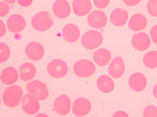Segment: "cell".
<instances>
[{
  "instance_id": "e575fe53",
  "label": "cell",
  "mask_w": 157,
  "mask_h": 117,
  "mask_svg": "<svg viewBox=\"0 0 157 117\" xmlns=\"http://www.w3.org/2000/svg\"><path fill=\"white\" fill-rule=\"evenodd\" d=\"M152 96L157 100V82L154 84L151 88Z\"/></svg>"
},
{
  "instance_id": "ffe728a7",
  "label": "cell",
  "mask_w": 157,
  "mask_h": 117,
  "mask_svg": "<svg viewBox=\"0 0 157 117\" xmlns=\"http://www.w3.org/2000/svg\"><path fill=\"white\" fill-rule=\"evenodd\" d=\"M37 73L35 66L30 62H25L21 65L19 69V75L21 80L28 82L33 79Z\"/></svg>"
},
{
  "instance_id": "e0dca14e",
  "label": "cell",
  "mask_w": 157,
  "mask_h": 117,
  "mask_svg": "<svg viewBox=\"0 0 157 117\" xmlns=\"http://www.w3.org/2000/svg\"><path fill=\"white\" fill-rule=\"evenodd\" d=\"M71 102L69 97L66 94H62L57 97L54 102V108L59 115L65 116L70 112Z\"/></svg>"
},
{
  "instance_id": "f546056e",
  "label": "cell",
  "mask_w": 157,
  "mask_h": 117,
  "mask_svg": "<svg viewBox=\"0 0 157 117\" xmlns=\"http://www.w3.org/2000/svg\"><path fill=\"white\" fill-rule=\"evenodd\" d=\"M10 12V7L7 3L1 1L0 2V17L6 16Z\"/></svg>"
},
{
  "instance_id": "7a4b0ae2",
  "label": "cell",
  "mask_w": 157,
  "mask_h": 117,
  "mask_svg": "<svg viewBox=\"0 0 157 117\" xmlns=\"http://www.w3.org/2000/svg\"><path fill=\"white\" fill-rule=\"evenodd\" d=\"M54 24L53 16L47 11H41L36 14L32 19L33 28L38 32H44L50 29Z\"/></svg>"
},
{
  "instance_id": "44dd1931",
  "label": "cell",
  "mask_w": 157,
  "mask_h": 117,
  "mask_svg": "<svg viewBox=\"0 0 157 117\" xmlns=\"http://www.w3.org/2000/svg\"><path fill=\"white\" fill-rule=\"evenodd\" d=\"M72 6L74 13L79 16L88 15L92 8L90 0H73Z\"/></svg>"
},
{
  "instance_id": "4fadbf2b",
  "label": "cell",
  "mask_w": 157,
  "mask_h": 117,
  "mask_svg": "<svg viewBox=\"0 0 157 117\" xmlns=\"http://www.w3.org/2000/svg\"><path fill=\"white\" fill-rule=\"evenodd\" d=\"M25 54L29 59L33 61H38L44 55V48L41 43L32 41L25 47Z\"/></svg>"
},
{
  "instance_id": "5b68a950",
  "label": "cell",
  "mask_w": 157,
  "mask_h": 117,
  "mask_svg": "<svg viewBox=\"0 0 157 117\" xmlns=\"http://www.w3.org/2000/svg\"><path fill=\"white\" fill-rule=\"evenodd\" d=\"M150 37L147 33L143 31L136 32L131 36L130 44L135 50L140 52L146 51L151 45Z\"/></svg>"
},
{
  "instance_id": "ac0fdd59",
  "label": "cell",
  "mask_w": 157,
  "mask_h": 117,
  "mask_svg": "<svg viewBox=\"0 0 157 117\" xmlns=\"http://www.w3.org/2000/svg\"><path fill=\"white\" fill-rule=\"evenodd\" d=\"M54 15L59 19H65L71 13V7L66 0H56L52 5Z\"/></svg>"
},
{
  "instance_id": "603a6c76",
  "label": "cell",
  "mask_w": 157,
  "mask_h": 117,
  "mask_svg": "<svg viewBox=\"0 0 157 117\" xmlns=\"http://www.w3.org/2000/svg\"><path fill=\"white\" fill-rule=\"evenodd\" d=\"M96 86L101 92L105 94L111 93L115 88V84L113 78L110 76L101 75L98 78Z\"/></svg>"
},
{
  "instance_id": "52a82bcc",
  "label": "cell",
  "mask_w": 157,
  "mask_h": 117,
  "mask_svg": "<svg viewBox=\"0 0 157 117\" xmlns=\"http://www.w3.org/2000/svg\"><path fill=\"white\" fill-rule=\"evenodd\" d=\"M128 87L135 92L144 91L147 87V80L146 76L141 72H133L128 76L127 80Z\"/></svg>"
},
{
  "instance_id": "4dcf8cb0",
  "label": "cell",
  "mask_w": 157,
  "mask_h": 117,
  "mask_svg": "<svg viewBox=\"0 0 157 117\" xmlns=\"http://www.w3.org/2000/svg\"><path fill=\"white\" fill-rule=\"evenodd\" d=\"M149 36L152 43L154 44L157 45V24L154 25L151 27Z\"/></svg>"
},
{
  "instance_id": "30bf717a",
  "label": "cell",
  "mask_w": 157,
  "mask_h": 117,
  "mask_svg": "<svg viewBox=\"0 0 157 117\" xmlns=\"http://www.w3.org/2000/svg\"><path fill=\"white\" fill-rule=\"evenodd\" d=\"M125 71V65L124 58L120 56L115 57L108 65L107 71L110 76L114 79L121 78Z\"/></svg>"
},
{
  "instance_id": "4316f807",
  "label": "cell",
  "mask_w": 157,
  "mask_h": 117,
  "mask_svg": "<svg viewBox=\"0 0 157 117\" xmlns=\"http://www.w3.org/2000/svg\"><path fill=\"white\" fill-rule=\"evenodd\" d=\"M0 63H2L7 61L11 55V50L10 47L3 42L0 43Z\"/></svg>"
},
{
  "instance_id": "2e32d148",
  "label": "cell",
  "mask_w": 157,
  "mask_h": 117,
  "mask_svg": "<svg viewBox=\"0 0 157 117\" xmlns=\"http://www.w3.org/2000/svg\"><path fill=\"white\" fill-rule=\"evenodd\" d=\"M147 24V17L140 13H136L132 15L128 22V27L131 31L134 32H140L145 30Z\"/></svg>"
},
{
  "instance_id": "7402d4cb",
  "label": "cell",
  "mask_w": 157,
  "mask_h": 117,
  "mask_svg": "<svg viewBox=\"0 0 157 117\" xmlns=\"http://www.w3.org/2000/svg\"><path fill=\"white\" fill-rule=\"evenodd\" d=\"M112 55L108 49L101 48L95 50L93 55L94 63L99 66H105L109 65L112 60Z\"/></svg>"
},
{
  "instance_id": "83f0119b",
  "label": "cell",
  "mask_w": 157,
  "mask_h": 117,
  "mask_svg": "<svg viewBox=\"0 0 157 117\" xmlns=\"http://www.w3.org/2000/svg\"><path fill=\"white\" fill-rule=\"evenodd\" d=\"M146 8L150 16L157 18V0H147Z\"/></svg>"
},
{
  "instance_id": "6da1fadb",
  "label": "cell",
  "mask_w": 157,
  "mask_h": 117,
  "mask_svg": "<svg viewBox=\"0 0 157 117\" xmlns=\"http://www.w3.org/2000/svg\"><path fill=\"white\" fill-rule=\"evenodd\" d=\"M23 96V90L20 86L10 85L3 91L2 100L3 104L9 108H15L21 103Z\"/></svg>"
},
{
  "instance_id": "836d02e7",
  "label": "cell",
  "mask_w": 157,
  "mask_h": 117,
  "mask_svg": "<svg viewBox=\"0 0 157 117\" xmlns=\"http://www.w3.org/2000/svg\"><path fill=\"white\" fill-rule=\"evenodd\" d=\"M0 28H1V32H0V37H2L5 35L6 33V27L5 23L2 20H0Z\"/></svg>"
},
{
  "instance_id": "1f68e13d",
  "label": "cell",
  "mask_w": 157,
  "mask_h": 117,
  "mask_svg": "<svg viewBox=\"0 0 157 117\" xmlns=\"http://www.w3.org/2000/svg\"><path fill=\"white\" fill-rule=\"evenodd\" d=\"M123 3L127 6L133 7L138 5L142 0H122Z\"/></svg>"
},
{
  "instance_id": "7c38bea8",
  "label": "cell",
  "mask_w": 157,
  "mask_h": 117,
  "mask_svg": "<svg viewBox=\"0 0 157 117\" xmlns=\"http://www.w3.org/2000/svg\"><path fill=\"white\" fill-rule=\"evenodd\" d=\"M92 109L90 101L86 98H77L74 100L71 107L72 113L78 117H82L89 114Z\"/></svg>"
},
{
  "instance_id": "8992f818",
  "label": "cell",
  "mask_w": 157,
  "mask_h": 117,
  "mask_svg": "<svg viewBox=\"0 0 157 117\" xmlns=\"http://www.w3.org/2000/svg\"><path fill=\"white\" fill-rule=\"evenodd\" d=\"M47 71L50 76L54 78H62L67 74V65L64 60L55 58L48 63Z\"/></svg>"
},
{
  "instance_id": "d6a6232c",
  "label": "cell",
  "mask_w": 157,
  "mask_h": 117,
  "mask_svg": "<svg viewBox=\"0 0 157 117\" xmlns=\"http://www.w3.org/2000/svg\"><path fill=\"white\" fill-rule=\"evenodd\" d=\"M33 0H17L18 3L23 7L30 6L33 4Z\"/></svg>"
},
{
  "instance_id": "9c48e42d",
  "label": "cell",
  "mask_w": 157,
  "mask_h": 117,
  "mask_svg": "<svg viewBox=\"0 0 157 117\" xmlns=\"http://www.w3.org/2000/svg\"><path fill=\"white\" fill-rule=\"evenodd\" d=\"M22 108L28 115L36 114L40 108L39 100L37 97L28 93L23 95L21 101Z\"/></svg>"
},
{
  "instance_id": "3957f363",
  "label": "cell",
  "mask_w": 157,
  "mask_h": 117,
  "mask_svg": "<svg viewBox=\"0 0 157 117\" xmlns=\"http://www.w3.org/2000/svg\"><path fill=\"white\" fill-rule=\"evenodd\" d=\"M81 42L84 48L94 50L101 45L103 42V36L101 33L98 30H89L82 35Z\"/></svg>"
},
{
  "instance_id": "5bb4252c",
  "label": "cell",
  "mask_w": 157,
  "mask_h": 117,
  "mask_svg": "<svg viewBox=\"0 0 157 117\" xmlns=\"http://www.w3.org/2000/svg\"><path fill=\"white\" fill-rule=\"evenodd\" d=\"M110 23L117 27L126 25L129 19V15L126 9L122 7L115 8L110 15Z\"/></svg>"
},
{
  "instance_id": "277c9868",
  "label": "cell",
  "mask_w": 157,
  "mask_h": 117,
  "mask_svg": "<svg viewBox=\"0 0 157 117\" xmlns=\"http://www.w3.org/2000/svg\"><path fill=\"white\" fill-rule=\"evenodd\" d=\"M75 75L80 78H88L92 76L96 71L94 63L88 59H81L75 62L73 66Z\"/></svg>"
},
{
  "instance_id": "ba28073f",
  "label": "cell",
  "mask_w": 157,
  "mask_h": 117,
  "mask_svg": "<svg viewBox=\"0 0 157 117\" xmlns=\"http://www.w3.org/2000/svg\"><path fill=\"white\" fill-rule=\"evenodd\" d=\"M26 90L28 93L37 97L40 101H44L48 98L49 91L45 84L40 80H32L27 83Z\"/></svg>"
},
{
  "instance_id": "8d00e7d4",
  "label": "cell",
  "mask_w": 157,
  "mask_h": 117,
  "mask_svg": "<svg viewBox=\"0 0 157 117\" xmlns=\"http://www.w3.org/2000/svg\"><path fill=\"white\" fill-rule=\"evenodd\" d=\"M35 116H37V117H45V116H48V115L44 113H39L35 115Z\"/></svg>"
},
{
  "instance_id": "d590c367",
  "label": "cell",
  "mask_w": 157,
  "mask_h": 117,
  "mask_svg": "<svg viewBox=\"0 0 157 117\" xmlns=\"http://www.w3.org/2000/svg\"><path fill=\"white\" fill-rule=\"evenodd\" d=\"M1 1H3V2H5L8 4H14L17 0H1Z\"/></svg>"
},
{
  "instance_id": "cb8c5ba5",
  "label": "cell",
  "mask_w": 157,
  "mask_h": 117,
  "mask_svg": "<svg viewBox=\"0 0 157 117\" xmlns=\"http://www.w3.org/2000/svg\"><path fill=\"white\" fill-rule=\"evenodd\" d=\"M19 75L16 69L13 67H7L2 71L1 81L2 84L7 86L13 85L18 81Z\"/></svg>"
},
{
  "instance_id": "9a60e30c",
  "label": "cell",
  "mask_w": 157,
  "mask_h": 117,
  "mask_svg": "<svg viewBox=\"0 0 157 117\" xmlns=\"http://www.w3.org/2000/svg\"><path fill=\"white\" fill-rule=\"evenodd\" d=\"M26 26V21L24 17L18 14L11 15L7 19V28L10 33H21L24 30Z\"/></svg>"
},
{
  "instance_id": "484cf974",
  "label": "cell",
  "mask_w": 157,
  "mask_h": 117,
  "mask_svg": "<svg viewBox=\"0 0 157 117\" xmlns=\"http://www.w3.org/2000/svg\"><path fill=\"white\" fill-rule=\"evenodd\" d=\"M142 117H157V107L152 104H147L141 110Z\"/></svg>"
},
{
  "instance_id": "f1b7e54d",
  "label": "cell",
  "mask_w": 157,
  "mask_h": 117,
  "mask_svg": "<svg viewBox=\"0 0 157 117\" xmlns=\"http://www.w3.org/2000/svg\"><path fill=\"white\" fill-rule=\"evenodd\" d=\"M111 0H93L94 5L100 9H105L109 6Z\"/></svg>"
},
{
  "instance_id": "d6986e66",
  "label": "cell",
  "mask_w": 157,
  "mask_h": 117,
  "mask_svg": "<svg viewBox=\"0 0 157 117\" xmlns=\"http://www.w3.org/2000/svg\"><path fill=\"white\" fill-rule=\"evenodd\" d=\"M63 38L68 43H74L78 41L80 37L79 28L74 24L65 25L62 30Z\"/></svg>"
},
{
  "instance_id": "8fae6325",
  "label": "cell",
  "mask_w": 157,
  "mask_h": 117,
  "mask_svg": "<svg viewBox=\"0 0 157 117\" xmlns=\"http://www.w3.org/2000/svg\"><path fill=\"white\" fill-rule=\"evenodd\" d=\"M87 21L90 27L100 29L105 27L107 24L108 18L104 12L101 10H96L89 14Z\"/></svg>"
},
{
  "instance_id": "d4e9b609",
  "label": "cell",
  "mask_w": 157,
  "mask_h": 117,
  "mask_svg": "<svg viewBox=\"0 0 157 117\" xmlns=\"http://www.w3.org/2000/svg\"><path fill=\"white\" fill-rule=\"evenodd\" d=\"M142 62L147 68H157V50H151L146 52L142 57Z\"/></svg>"
}]
</instances>
